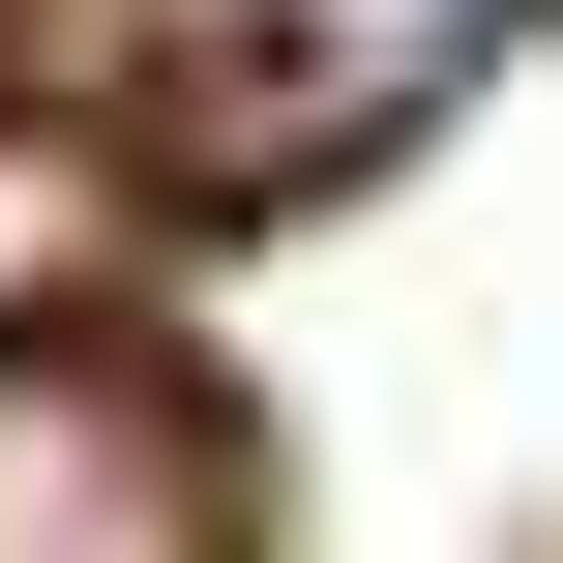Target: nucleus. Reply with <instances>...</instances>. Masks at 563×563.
<instances>
[{"label": "nucleus", "mask_w": 563, "mask_h": 563, "mask_svg": "<svg viewBox=\"0 0 563 563\" xmlns=\"http://www.w3.org/2000/svg\"><path fill=\"white\" fill-rule=\"evenodd\" d=\"M0 563H238V445L148 356H0Z\"/></svg>", "instance_id": "f03ea898"}, {"label": "nucleus", "mask_w": 563, "mask_h": 563, "mask_svg": "<svg viewBox=\"0 0 563 563\" xmlns=\"http://www.w3.org/2000/svg\"><path fill=\"white\" fill-rule=\"evenodd\" d=\"M475 30H534V0H178V148H208V178H327V148H386Z\"/></svg>", "instance_id": "f257e3e1"}, {"label": "nucleus", "mask_w": 563, "mask_h": 563, "mask_svg": "<svg viewBox=\"0 0 563 563\" xmlns=\"http://www.w3.org/2000/svg\"><path fill=\"white\" fill-rule=\"evenodd\" d=\"M59 267H89V178H59V148H0V356H30V297H59Z\"/></svg>", "instance_id": "7ed1b4c3"}]
</instances>
